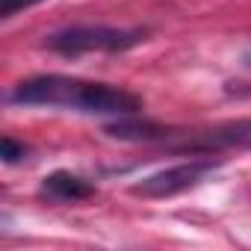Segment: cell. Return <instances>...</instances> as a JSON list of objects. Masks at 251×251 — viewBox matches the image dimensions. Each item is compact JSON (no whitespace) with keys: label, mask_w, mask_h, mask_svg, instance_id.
Instances as JSON below:
<instances>
[{"label":"cell","mask_w":251,"mask_h":251,"mask_svg":"<svg viewBox=\"0 0 251 251\" xmlns=\"http://www.w3.org/2000/svg\"><path fill=\"white\" fill-rule=\"evenodd\" d=\"M12 103L21 106H56V109H77L86 115H136L142 100L109 83H89L62 74H42L21 80L12 95Z\"/></svg>","instance_id":"obj_1"},{"label":"cell","mask_w":251,"mask_h":251,"mask_svg":"<svg viewBox=\"0 0 251 251\" xmlns=\"http://www.w3.org/2000/svg\"><path fill=\"white\" fill-rule=\"evenodd\" d=\"M27 154V148L21 145V142H15L12 136H3V142H0V157H3V163H18L21 157Z\"/></svg>","instance_id":"obj_7"},{"label":"cell","mask_w":251,"mask_h":251,"mask_svg":"<svg viewBox=\"0 0 251 251\" xmlns=\"http://www.w3.org/2000/svg\"><path fill=\"white\" fill-rule=\"evenodd\" d=\"M39 192L59 204H77V201H86L95 195V183H89L86 177L71 175V172H53L42 180Z\"/></svg>","instance_id":"obj_5"},{"label":"cell","mask_w":251,"mask_h":251,"mask_svg":"<svg viewBox=\"0 0 251 251\" xmlns=\"http://www.w3.org/2000/svg\"><path fill=\"white\" fill-rule=\"evenodd\" d=\"M216 169H219V163H213V160H189V163L163 169L157 175H148L142 183L133 186V195H142V198H172L177 192H186V189L198 186Z\"/></svg>","instance_id":"obj_3"},{"label":"cell","mask_w":251,"mask_h":251,"mask_svg":"<svg viewBox=\"0 0 251 251\" xmlns=\"http://www.w3.org/2000/svg\"><path fill=\"white\" fill-rule=\"evenodd\" d=\"M36 3H42V0H0V18H12V15H18Z\"/></svg>","instance_id":"obj_8"},{"label":"cell","mask_w":251,"mask_h":251,"mask_svg":"<svg viewBox=\"0 0 251 251\" xmlns=\"http://www.w3.org/2000/svg\"><path fill=\"white\" fill-rule=\"evenodd\" d=\"M106 133L112 139H124V142H166L172 139L175 133L169 127L157 121H139L136 115H121L115 124H109Z\"/></svg>","instance_id":"obj_6"},{"label":"cell","mask_w":251,"mask_h":251,"mask_svg":"<svg viewBox=\"0 0 251 251\" xmlns=\"http://www.w3.org/2000/svg\"><path fill=\"white\" fill-rule=\"evenodd\" d=\"M145 39L142 30H118V27H103V24H86V27H65L53 36H48V48L62 53V56H80V53H121L130 50Z\"/></svg>","instance_id":"obj_2"},{"label":"cell","mask_w":251,"mask_h":251,"mask_svg":"<svg viewBox=\"0 0 251 251\" xmlns=\"http://www.w3.org/2000/svg\"><path fill=\"white\" fill-rule=\"evenodd\" d=\"M230 148H251V118L227 121L201 133H186V139L175 145V151H189V154H219Z\"/></svg>","instance_id":"obj_4"}]
</instances>
